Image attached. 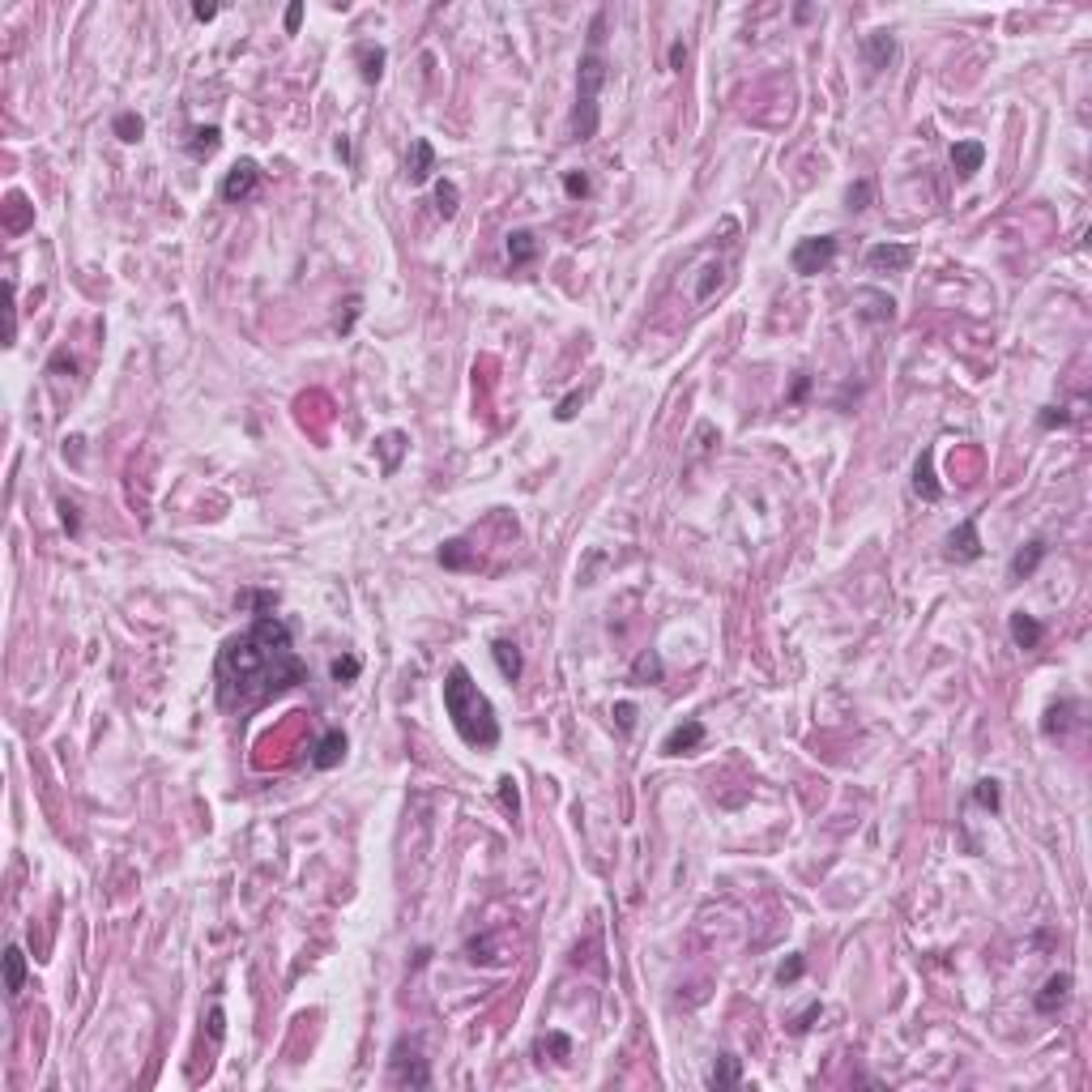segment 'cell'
<instances>
[{"label":"cell","instance_id":"f546056e","mask_svg":"<svg viewBox=\"0 0 1092 1092\" xmlns=\"http://www.w3.org/2000/svg\"><path fill=\"white\" fill-rule=\"evenodd\" d=\"M457 205H461L457 184H452V179H436V210H440V218H452Z\"/></svg>","mask_w":1092,"mask_h":1092},{"label":"cell","instance_id":"8d00e7d4","mask_svg":"<svg viewBox=\"0 0 1092 1092\" xmlns=\"http://www.w3.org/2000/svg\"><path fill=\"white\" fill-rule=\"evenodd\" d=\"M1037 423H1041V431H1054V427H1067L1071 415H1067L1063 405H1050V410H1041V419H1037Z\"/></svg>","mask_w":1092,"mask_h":1092},{"label":"cell","instance_id":"bcb514c9","mask_svg":"<svg viewBox=\"0 0 1092 1092\" xmlns=\"http://www.w3.org/2000/svg\"><path fill=\"white\" fill-rule=\"evenodd\" d=\"M192 18H196V22H214V18H218V5H192Z\"/></svg>","mask_w":1092,"mask_h":1092},{"label":"cell","instance_id":"f1b7e54d","mask_svg":"<svg viewBox=\"0 0 1092 1092\" xmlns=\"http://www.w3.org/2000/svg\"><path fill=\"white\" fill-rule=\"evenodd\" d=\"M218 146H222V128H214V124H210V128H196V132H192L188 154H192V158H210Z\"/></svg>","mask_w":1092,"mask_h":1092},{"label":"cell","instance_id":"b9f144b4","mask_svg":"<svg viewBox=\"0 0 1092 1092\" xmlns=\"http://www.w3.org/2000/svg\"><path fill=\"white\" fill-rule=\"evenodd\" d=\"M9 210H13L9 227H13V231H18V227H26V196H18V192H13V196H9Z\"/></svg>","mask_w":1092,"mask_h":1092},{"label":"cell","instance_id":"5b68a950","mask_svg":"<svg viewBox=\"0 0 1092 1092\" xmlns=\"http://www.w3.org/2000/svg\"><path fill=\"white\" fill-rule=\"evenodd\" d=\"M837 256V235H811V239H798L794 252H790V265L794 273L802 278H815V273H824Z\"/></svg>","mask_w":1092,"mask_h":1092},{"label":"cell","instance_id":"30bf717a","mask_svg":"<svg viewBox=\"0 0 1092 1092\" xmlns=\"http://www.w3.org/2000/svg\"><path fill=\"white\" fill-rule=\"evenodd\" d=\"M892 60H897V35L875 30V35L862 39V64H866V73H870V78H879Z\"/></svg>","mask_w":1092,"mask_h":1092},{"label":"cell","instance_id":"4dcf8cb0","mask_svg":"<svg viewBox=\"0 0 1092 1092\" xmlns=\"http://www.w3.org/2000/svg\"><path fill=\"white\" fill-rule=\"evenodd\" d=\"M973 802L986 806V811H998V806H1003V790H998V781H994V777L977 781V785H973Z\"/></svg>","mask_w":1092,"mask_h":1092},{"label":"cell","instance_id":"6da1fadb","mask_svg":"<svg viewBox=\"0 0 1092 1092\" xmlns=\"http://www.w3.org/2000/svg\"><path fill=\"white\" fill-rule=\"evenodd\" d=\"M214 682H218V704L227 713H244L308 682V661L295 653L291 628L269 610L256 614L248 632L231 636L218 649Z\"/></svg>","mask_w":1092,"mask_h":1092},{"label":"cell","instance_id":"277c9868","mask_svg":"<svg viewBox=\"0 0 1092 1092\" xmlns=\"http://www.w3.org/2000/svg\"><path fill=\"white\" fill-rule=\"evenodd\" d=\"M388 1079L401 1084V1088H431V1067H427L419 1041H410V1037H397V1041H393Z\"/></svg>","mask_w":1092,"mask_h":1092},{"label":"cell","instance_id":"d6a6232c","mask_svg":"<svg viewBox=\"0 0 1092 1092\" xmlns=\"http://www.w3.org/2000/svg\"><path fill=\"white\" fill-rule=\"evenodd\" d=\"M359 670H363V661H359L355 653L337 657V661H333V682H355V678H359Z\"/></svg>","mask_w":1092,"mask_h":1092},{"label":"cell","instance_id":"ffe728a7","mask_svg":"<svg viewBox=\"0 0 1092 1092\" xmlns=\"http://www.w3.org/2000/svg\"><path fill=\"white\" fill-rule=\"evenodd\" d=\"M440 564L452 568V572H461V568H478V555H474V546H469L465 538H448V542L440 546Z\"/></svg>","mask_w":1092,"mask_h":1092},{"label":"cell","instance_id":"836d02e7","mask_svg":"<svg viewBox=\"0 0 1092 1092\" xmlns=\"http://www.w3.org/2000/svg\"><path fill=\"white\" fill-rule=\"evenodd\" d=\"M564 192H568L572 201H581V196H589V192H593V184H589V175H585V171H564Z\"/></svg>","mask_w":1092,"mask_h":1092},{"label":"cell","instance_id":"3957f363","mask_svg":"<svg viewBox=\"0 0 1092 1092\" xmlns=\"http://www.w3.org/2000/svg\"><path fill=\"white\" fill-rule=\"evenodd\" d=\"M602 30H606V13L593 18L589 26V51L581 56V73H576V107L568 120V136L572 142H589L597 132V94L606 86V56H602Z\"/></svg>","mask_w":1092,"mask_h":1092},{"label":"cell","instance_id":"7a4b0ae2","mask_svg":"<svg viewBox=\"0 0 1092 1092\" xmlns=\"http://www.w3.org/2000/svg\"><path fill=\"white\" fill-rule=\"evenodd\" d=\"M444 713L452 717V725H457L465 747H478V751L500 747V717H495L491 700L483 696V688H478L474 674L461 661L444 674Z\"/></svg>","mask_w":1092,"mask_h":1092},{"label":"cell","instance_id":"cb8c5ba5","mask_svg":"<svg viewBox=\"0 0 1092 1092\" xmlns=\"http://www.w3.org/2000/svg\"><path fill=\"white\" fill-rule=\"evenodd\" d=\"M738 1084H742V1063H738L734 1054H721L717 1067L709 1071V1088L725 1092V1088H738Z\"/></svg>","mask_w":1092,"mask_h":1092},{"label":"cell","instance_id":"7c38bea8","mask_svg":"<svg viewBox=\"0 0 1092 1092\" xmlns=\"http://www.w3.org/2000/svg\"><path fill=\"white\" fill-rule=\"evenodd\" d=\"M1071 973H1050L1046 977V986L1037 990V998H1033V1007H1037V1015H1054L1067 998H1071Z\"/></svg>","mask_w":1092,"mask_h":1092},{"label":"cell","instance_id":"2e32d148","mask_svg":"<svg viewBox=\"0 0 1092 1092\" xmlns=\"http://www.w3.org/2000/svg\"><path fill=\"white\" fill-rule=\"evenodd\" d=\"M913 491H918L926 504H934V500L943 495L939 478H934V452H930V448H926V452L918 457V465H913Z\"/></svg>","mask_w":1092,"mask_h":1092},{"label":"cell","instance_id":"9a60e30c","mask_svg":"<svg viewBox=\"0 0 1092 1092\" xmlns=\"http://www.w3.org/2000/svg\"><path fill=\"white\" fill-rule=\"evenodd\" d=\"M1046 538H1033V542H1024L1020 551L1011 555V581H1024V576H1033L1037 568H1041V559H1046Z\"/></svg>","mask_w":1092,"mask_h":1092},{"label":"cell","instance_id":"4fadbf2b","mask_svg":"<svg viewBox=\"0 0 1092 1092\" xmlns=\"http://www.w3.org/2000/svg\"><path fill=\"white\" fill-rule=\"evenodd\" d=\"M1007 632H1011L1015 649H1037V645H1041V636H1046L1041 619H1037V614H1029V610H1011Z\"/></svg>","mask_w":1092,"mask_h":1092},{"label":"cell","instance_id":"1f68e13d","mask_svg":"<svg viewBox=\"0 0 1092 1092\" xmlns=\"http://www.w3.org/2000/svg\"><path fill=\"white\" fill-rule=\"evenodd\" d=\"M632 674H636L640 682H645V678H649V682H661V657H657L653 649H649V653H640V657H636V666H632Z\"/></svg>","mask_w":1092,"mask_h":1092},{"label":"cell","instance_id":"d4e9b609","mask_svg":"<svg viewBox=\"0 0 1092 1092\" xmlns=\"http://www.w3.org/2000/svg\"><path fill=\"white\" fill-rule=\"evenodd\" d=\"M111 132L120 136L124 146H136V142H142V136H146V120L136 115V111H120V115L111 120Z\"/></svg>","mask_w":1092,"mask_h":1092},{"label":"cell","instance_id":"7dc6e473","mask_svg":"<svg viewBox=\"0 0 1092 1092\" xmlns=\"http://www.w3.org/2000/svg\"><path fill=\"white\" fill-rule=\"evenodd\" d=\"M688 60V43H670V68H682Z\"/></svg>","mask_w":1092,"mask_h":1092},{"label":"cell","instance_id":"9c48e42d","mask_svg":"<svg viewBox=\"0 0 1092 1092\" xmlns=\"http://www.w3.org/2000/svg\"><path fill=\"white\" fill-rule=\"evenodd\" d=\"M700 747H704V721L688 717L682 725H674L661 738V756H692V751H700Z\"/></svg>","mask_w":1092,"mask_h":1092},{"label":"cell","instance_id":"ac0fdd59","mask_svg":"<svg viewBox=\"0 0 1092 1092\" xmlns=\"http://www.w3.org/2000/svg\"><path fill=\"white\" fill-rule=\"evenodd\" d=\"M355 64H359V78L367 86H376L384 78V47L380 43H359L355 47Z\"/></svg>","mask_w":1092,"mask_h":1092},{"label":"cell","instance_id":"e0dca14e","mask_svg":"<svg viewBox=\"0 0 1092 1092\" xmlns=\"http://www.w3.org/2000/svg\"><path fill=\"white\" fill-rule=\"evenodd\" d=\"M436 171V146L427 136H419L415 146H410V184H427Z\"/></svg>","mask_w":1092,"mask_h":1092},{"label":"cell","instance_id":"7402d4cb","mask_svg":"<svg viewBox=\"0 0 1092 1092\" xmlns=\"http://www.w3.org/2000/svg\"><path fill=\"white\" fill-rule=\"evenodd\" d=\"M5 990H9L13 998L26 990V951H22L18 943L5 951Z\"/></svg>","mask_w":1092,"mask_h":1092},{"label":"cell","instance_id":"f35d334b","mask_svg":"<svg viewBox=\"0 0 1092 1092\" xmlns=\"http://www.w3.org/2000/svg\"><path fill=\"white\" fill-rule=\"evenodd\" d=\"M802 969H806V961H802V956H790V961L777 969V982H781V986H790V982H798V977H802Z\"/></svg>","mask_w":1092,"mask_h":1092},{"label":"cell","instance_id":"603a6c76","mask_svg":"<svg viewBox=\"0 0 1092 1092\" xmlns=\"http://www.w3.org/2000/svg\"><path fill=\"white\" fill-rule=\"evenodd\" d=\"M491 657H495V666H500V674H504L508 682H517V678H521L525 661H521V649H517L512 640H495V645H491Z\"/></svg>","mask_w":1092,"mask_h":1092},{"label":"cell","instance_id":"52a82bcc","mask_svg":"<svg viewBox=\"0 0 1092 1092\" xmlns=\"http://www.w3.org/2000/svg\"><path fill=\"white\" fill-rule=\"evenodd\" d=\"M951 564H973L982 559V538H977V517L961 521L951 533H947V551H943Z\"/></svg>","mask_w":1092,"mask_h":1092},{"label":"cell","instance_id":"681fc988","mask_svg":"<svg viewBox=\"0 0 1092 1092\" xmlns=\"http://www.w3.org/2000/svg\"><path fill=\"white\" fill-rule=\"evenodd\" d=\"M333 150H337V158H341V163H351V142H346V136H341V142H337Z\"/></svg>","mask_w":1092,"mask_h":1092},{"label":"cell","instance_id":"ee69618b","mask_svg":"<svg viewBox=\"0 0 1092 1092\" xmlns=\"http://www.w3.org/2000/svg\"><path fill=\"white\" fill-rule=\"evenodd\" d=\"M500 798H504V806H512V811L521 806V802H517V781H512V777L500 781Z\"/></svg>","mask_w":1092,"mask_h":1092},{"label":"cell","instance_id":"8fae6325","mask_svg":"<svg viewBox=\"0 0 1092 1092\" xmlns=\"http://www.w3.org/2000/svg\"><path fill=\"white\" fill-rule=\"evenodd\" d=\"M341 760H346V730H324L320 734V742L312 747V768H320V773H329V768H337Z\"/></svg>","mask_w":1092,"mask_h":1092},{"label":"cell","instance_id":"7bdbcfd3","mask_svg":"<svg viewBox=\"0 0 1092 1092\" xmlns=\"http://www.w3.org/2000/svg\"><path fill=\"white\" fill-rule=\"evenodd\" d=\"M380 444H384V448H388V465H384V469H388V474H393V469H397V452H401V436H397V431H393V436H384V440H380Z\"/></svg>","mask_w":1092,"mask_h":1092},{"label":"cell","instance_id":"d6986e66","mask_svg":"<svg viewBox=\"0 0 1092 1092\" xmlns=\"http://www.w3.org/2000/svg\"><path fill=\"white\" fill-rule=\"evenodd\" d=\"M854 299H858V303H870V308H858V316L870 320V324H883V320L897 316V303L887 299L883 291H854Z\"/></svg>","mask_w":1092,"mask_h":1092},{"label":"cell","instance_id":"83f0119b","mask_svg":"<svg viewBox=\"0 0 1092 1092\" xmlns=\"http://www.w3.org/2000/svg\"><path fill=\"white\" fill-rule=\"evenodd\" d=\"M1075 709H1079L1075 700H1063V704H1054V709L1046 713V721H1041L1046 738H1063V734H1067V725H1071V713H1075Z\"/></svg>","mask_w":1092,"mask_h":1092},{"label":"cell","instance_id":"c3c4849f","mask_svg":"<svg viewBox=\"0 0 1092 1092\" xmlns=\"http://www.w3.org/2000/svg\"><path fill=\"white\" fill-rule=\"evenodd\" d=\"M806 388H811V376H798V380H794V388H790V401H802V397H806Z\"/></svg>","mask_w":1092,"mask_h":1092},{"label":"cell","instance_id":"ba28073f","mask_svg":"<svg viewBox=\"0 0 1092 1092\" xmlns=\"http://www.w3.org/2000/svg\"><path fill=\"white\" fill-rule=\"evenodd\" d=\"M913 244H875L870 252H866V269H875V273H905L909 265H913Z\"/></svg>","mask_w":1092,"mask_h":1092},{"label":"cell","instance_id":"d590c367","mask_svg":"<svg viewBox=\"0 0 1092 1092\" xmlns=\"http://www.w3.org/2000/svg\"><path fill=\"white\" fill-rule=\"evenodd\" d=\"M870 192H875V188H870V179H858V184H854V188L845 192V201H849V210H866V205H870Z\"/></svg>","mask_w":1092,"mask_h":1092},{"label":"cell","instance_id":"484cf974","mask_svg":"<svg viewBox=\"0 0 1092 1092\" xmlns=\"http://www.w3.org/2000/svg\"><path fill=\"white\" fill-rule=\"evenodd\" d=\"M465 961H469V965H500V943H495V934L469 939V943H465Z\"/></svg>","mask_w":1092,"mask_h":1092},{"label":"cell","instance_id":"4316f807","mask_svg":"<svg viewBox=\"0 0 1092 1092\" xmlns=\"http://www.w3.org/2000/svg\"><path fill=\"white\" fill-rule=\"evenodd\" d=\"M533 1054H538V1063H542L546 1054H551L555 1063H564V1058H572V1037H568V1033H546V1037H538Z\"/></svg>","mask_w":1092,"mask_h":1092},{"label":"cell","instance_id":"60d3db41","mask_svg":"<svg viewBox=\"0 0 1092 1092\" xmlns=\"http://www.w3.org/2000/svg\"><path fill=\"white\" fill-rule=\"evenodd\" d=\"M60 517H64V529H68V533H78V529H82L78 504H68V500H60Z\"/></svg>","mask_w":1092,"mask_h":1092},{"label":"cell","instance_id":"e575fe53","mask_svg":"<svg viewBox=\"0 0 1092 1092\" xmlns=\"http://www.w3.org/2000/svg\"><path fill=\"white\" fill-rule=\"evenodd\" d=\"M819 1011H824V1007H819V1003H806V1011H802V1015H794V1020H790V1033H794V1037H802V1033H811V1024H815V1020H819Z\"/></svg>","mask_w":1092,"mask_h":1092},{"label":"cell","instance_id":"74e56055","mask_svg":"<svg viewBox=\"0 0 1092 1092\" xmlns=\"http://www.w3.org/2000/svg\"><path fill=\"white\" fill-rule=\"evenodd\" d=\"M581 401H585V393H581V388H572V393H568V397L559 401V410H555V419H559V423H572V419H576V405H581Z\"/></svg>","mask_w":1092,"mask_h":1092},{"label":"cell","instance_id":"5bb4252c","mask_svg":"<svg viewBox=\"0 0 1092 1092\" xmlns=\"http://www.w3.org/2000/svg\"><path fill=\"white\" fill-rule=\"evenodd\" d=\"M982 163H986V146L982 142H956L951 146V171L961 179H973L982 171Z\"/></svg>","mask_w":1092,"mask_h":1092},{"label":"cell","instance_id":"44dd1931","mask_svg":"<svg viewBox=\"0 0 1092 1092\" xmlns=\"http://www.w3.org/2000/svg\"><path fill=\"white\" fill-rule=\"evenodd\" d=\"M538 252H542V244H538L533 231H512V235H508V260H512V269L538 260Z\"/></svg>","mask_w":1092,"mask_h":1092},{"label":"cell","instance_id":"f6af8a7d","mask_svg":"<svg viewBox=\"0 0 1092 1092\" xmlns=\"http://www.w3.org/2000/svg\"><path fill=\"white\" fill-rule=\"evenodd\" d=\"M299 22H303V5L295 0V5L286 9V35H295V30H299Z\"/></svg>","mask_w":1092,"mask_h":1092},{"label":"cell","instance_id":"8992f818","mask_svg":"<svg viewBox=\"0 0 1092 1092\" xmlns=\"http://www.w3.org/2000/svg\"><path fill=\"white\" fill-rule=\"evenodd\" d=\"M256 188H260V167L252 163V158H239L227 175H222V201L227 205H239V201H248V196H256Z\"/></svg>","mask_w":1092,"mask_h":1092},{"label":"cell","instance_id":"ab89813d","mask_svg":"<svg viewBox=\"0 0 1092 1092\" xmlns=\"http://www.w3.org/2000/svg\"><path fill=\"white\" fill-rule=\"evenodd\" d=\"M614 721H619V730L628 734V730L636 725V704H632V700H619V704H614Z\"/></svg>","mask_w":1092,"mask_h":1092}]
</instances>
